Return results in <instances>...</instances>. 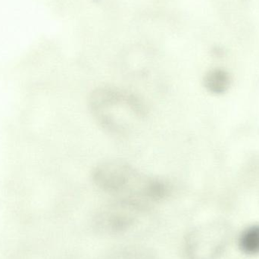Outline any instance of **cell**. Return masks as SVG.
I'll list each match as a JSON object with an SVG mask.
<instances>
[{
	"instance_id": "obj_5",
	"label": "cell",
	"mask_w": 259,
	"mask_h": 259,
	"mask_svg": "<svg viewBox=\"0 0 259 259\" xmlns=\"http://www.w3.org/2000/svg\"><path fill=\"white\" fill-rule=\"evenodd\" d=\"M231 76L225 70L215 68L205 74L203 79L205 89L213 94H225L231 86Z\"/></svg>"
},
{
	"instance_id": "obj_3",
	"label": "cell",
	"mask_w": 259,
	"mask_h": 259,
	"mask_svg": "<svg viewBox=\"0 0 259 259\" xmlns=\"http://www.w3.org/2000/svg\"><path fill=\"white\" fill-rule=\"evenodd\" d=\"M148 179L149 177L143 176L135 167L118 160L100 163L92 172L93 181L100 190L111 194L122 195L121 199L143 202Z\"/></svg>"
},
{
	"instance_id": "obj_7",
	"label": "cell",
	"mask_w": 259,
	"mask_h": 259,
	"mask_svg": "<svg viewBox=\"0 0 259 259\" xmlns=\"http://www.w3.org/2000/svg\"><path fill=\"white\" fill-rule=\"evenodd\" d=\"M106 259H157L149 251L142 248L129 247L118 249Z\"/></svg>"
},
{
	"instance_id": "obj_4",
	"label": "cell",
	"mask_w": 259,
	"mask_h": 259,
	"mask_svg": "<svg viewBox=\"0 0 259 259\" xmlns=\"http://www.w3.org/2000/svg\"><path fill=\"white\" fill-rule=\"evenodd\" d=\"M227 239L228 231L223 225L196 227L186 237V255L188 259H215L225 249Z\"/></svg>"
},
{
	"instance_id": "obj_6",
	"label": "cell",
	"mask_w": 259,
	"mask_h": 259,
	"mask_svg": "<svg viewBox=\"0 0 259 259\" xmlns=\"http://www.w3.org/2000/svg\"><path fill=\"white\" fill-rule=\"evenodd\" d=\"M239 244L244 253L248 255L259 254V225H253L243 231Z\"/></svg>"
},
{
	"instance_id": "obj_2",
	"label": "cell",
	"mask_w": 259,
	"mask_h": 259,
	"mask_svg": "<svg viewBox=\"0 0 259 259\" xmlns=\"http://www.w3.org/2000/svg\"><path fill=\"white\" fill-rule=\"evenodd\" d=\"M147 204L136 199H119L102 208L94 221L96 231L103 235L124 237L147 229Z\"/></svg>"
},
{
	"instance_id": "obj_1",
	"label": "cell",
	"mask_w": 259,
	"mask_h": 259,
	"mask_svg": "<svg viewBox=\"0 0 259 259\" xmlns=\"http://www.w3.org/2000/svg\"><path fill=\"white\" fill-rule=\"evenodd\" d=\"M88 103L100 127L112 134H124L132 121L142 120L147 114L140 97L113 87L97 88L90 96Z\"/></svg>"
}]
</instances>
